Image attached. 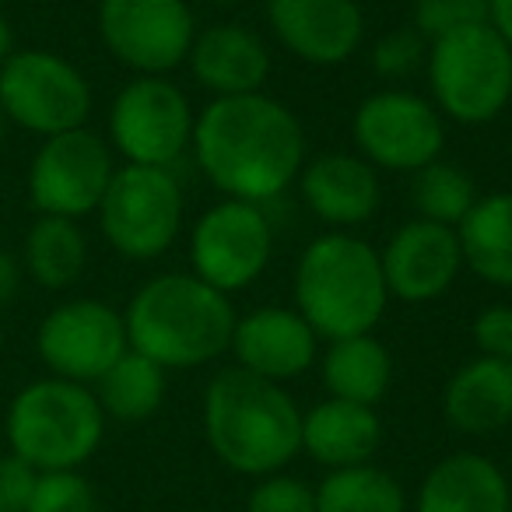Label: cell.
<instances>
[{"label":"cell","instance_id":"obj_23","mask_svg":"<svg viewBox=\"0 0 512 512\" xmlns=\"http://www.w3.org/2000/svg\"><path fill=\"white\" fill-rule=\"evenodd\" d=\"M463 249V267L488 285L512 288V193L477 197L467 218L456 225Z\"/></svg>","mask_w":512,"mask_h":512},{"label":"cell","instance_id":"obj_6","mask_svg":"<svg viewBox=\"0 0 512 512\" xmlns=\"http://www.w3.org/2000/svg\"><path fill=\"white\" fill-rule=\"evenodd\" d=\"M425 67L432 106L460 127H484L512 99V50L491 22L432 39Z\"/></svg>","mask_w":512,"mask_h":512},{"label":"cell","instance_id":"obj_29","mask_svg":"<svg viewBox=\"0 0 512 512\" xmlns=\"http://www.w3.org/2000/svg\"><path fill=\"white\" fill-rule=\"evenodd\" d=\"M425 60H428V39L421 36L414 25H407V29H390L372 46V71L386 81L411 78L418 67H425Z\"/></svg>","mask_w":512,"mask_h":512},{"label":"cell","instance_id":"obj_16","mask_svg":"<svg viewBox=\"0 0 512 512\" xmlns=\"http://www.w3.org/2000/svg\"><path fill=\"white\" fill-rule=\"evenodd\" d=\"M228 351L235 355L239 369L271 379V383H288V379L306 376L316 365L320 337L299 309L260 306L235 320Z\"/></svg>","mask_w":512,"mask_h":512},{"label":"cell","instance_id":"obj_40","mask_svg":"<svg viewBox=\"0 0 512 512\" xmlns=\"http://www.w3.org/2000/svg\"><path fill=\"white\" fill-rule=\"evenodd\" d=\"M214 4H228V0H214Z\"/></svg>","mask_w":512,"mask_h":512},{"label":"cell","instance_id":"obj_14","mask_svg":"<svg viewBox=\"0 0 512 512\" xmlns=\"http://www.w3.org/2000/svg\"><path fill=\"white\" fill-rule=\"evenodd\" d=\"M130 348L123 313L99 299H71L57 306L36 334L43 365L71 383H99L106 369Z\"/></svg>","mask_w":512,"mask_h":512},{"label":"cell","instance_id":"obj_13","mask_svg":"<svg viewBox=\"0 0 512 512\" xmlns=\"http://www.w3.org/2000/svg\"><path fill=\"white\" fill-rule=\"evenodd\" d=\"M351 134L362 158L376 169L418 172L442 155L446 130L439 109L428 99L400 88L376 92L355 109Z\"/></svg>","mask_w":512,"mask_h":512},{"label":"cell","instance_id":"obj_15","mask_svg":"<svg viewBox=\"0 0 512 512\" xmlns=\"http://www.w3.org/2000/svg\"><path fill=\"white\" fill-rule=\"evenodd\" d=\"M386 292L400 302H432L453 288L463 271V249L456 228L439 221L414 218L400 225L379 249Z\"/></svg>","mask_w":512,"mask_h":512},{"label":"cell","instance_id":"obj_39","mask_svg":"<svg viewBox=\"0 0 512 512\" xmlns=\"http://www.w3.org/2000/svg\"><path fill=\"white\" fill-rule=\"evenodd\" d=\"M0 348H4V327H0Z\"/></svg>","mask_w":512,"mask_h":512},{"label":"cell","instance_id":"obj_8","mask_svg":"<svg viewBox=\"0 0 512 512\" xmlns=\"http://www.w3.org/2000/svg\"><path fill=\"white\" fill-rule=\"evenodd\" d=\"M0 109L39 137L78 130L92 116L88 78L50 50H18L0 64Z\"/></svg>","mask_w":512,"mask_h":512},{"label":"cell","instance_id":"obj_37","mask_svg":"<svg viewBox=\"0 0 512 512\" xmlns=\"http://www.w3.org/2000/svg\"><path fill=\"white\" fill-rule=\"evenodd\" d=\"M11 46H15V32H11V22L4 18V11H0V64H4V60L15 53Z\"/></svg>","mask_w":512,"mask_h":512},{"label":"cell","instance_id":"obj_24","mask_svg":"<svg viewBox=\"0 0 512 512\" xmlns=\"http://www.w3.org/2000/svg\"><path fill=\"white\" fill-rule=\"evenodd\" d=\"M320 372L330 397L376 407L393 383V358L372 334H355L330 341Z\"/></svg>","mask_w":512,"mask_h":512},{"label":"cell","instance_id":"obj_22","mask_svg":"<svg viewBox=\"0 0 512 512\" xmlns=\"http://www.w3.org/2000/svg\"><path fill=\"white\" fill-rule=\"evenodd\" d=\"M379 439H383V425L376 407L327 397L302 414V449L327 470L369 463L379 449Z\"/></svg>","mask_w":512,"mask_h":512},{"label":"cell","instance_id":"obj_34","mask_svg":"<svg viewBox=\"0 0 512 512\" xmlns=\"http://www.w3.org/2000/svg\"><path fill=\"white\" fill-rule=\"evenodd\" d=\"M39 481V470L29 467L22 456H0V512H25L29 509L32 488Z\"/></svg>","mask_w":512,"mask_h":512},{"label":"cell","instance_id":"obj_36","mask_svg":"<svg viewBox=\"0 0 512 512\" xmlns=\"http://www.w3.org/2000/svg\"><path fill=\"white\" fill-rule=\"evenodd\" d=\"M488 22L512 50V0H488Z\"/></svg>","mask_w":512,"mask_h":512},{"label":"cell","instance_id":"obj_30","mask_svg":"<svg viewBox=\"0 0 512 512\" xmlns=\"http://www.w3.org/2000/svg\"><path fill=\"white\" fill-rule=\"evenodd\" d=\"M25 512H95V491L78 470H46Z\"/></svg>","mask_w":512,"mask_h":512},{"label":"cell","instance_id":"obj_27","mask_svg":"<svg viewBox=\"0 0 512 512\" xmlns=\"http://www.w3.org/2000/svg\"><path fill=\"white\" fill-rule=\"evenodd\" d=\"M316 512H407L400 481L376 463L327 470L316 488Z\"/></svg>","mask_w":512,"mask_h":512},{"label":"cell","instance_id":"obj_10","mask_svg":"<svg viewBox=\"0 0 512 512\" xmlns=\"http://www.w3.org/2000/svg\"><path fill=\"white\" fill-rule=\"evenodd\" d=\"M271 249L274 232L264 207L246 200H221L193 225L190 264L200 281L232 295L267 271Z\"/></svg>","mask_w":512,"mask_h":512},{"label":"cell","instance_id":"obj_25","mask_svg":"<svg viewBox=\"0 0 512 512\" xmlns=\"http://www.w3.org/2000/svg\"><path fill=\"white\" fill-rule=\"evenodd\" d=\"M95 400L106 418H116L123 425L148 421L165 400V369L141 351L127 348L113 362V369L99 376Z\"/></svg>","mask_w":512,"mask_h":512},{"label":"cell","instance_id":"obj_35","mask_svg":"<svg viewBox=\"0 0 512 512\" xmlns=\"http://www.w3.org/2000/svg\"><path fill=\"white\" fill-rule=\"evenodd\" d=\"M18 292H22V264L15 253L0 249V309H8Z\"/></svg>","mask_w":512,"mask_h":512},{"label":"cell","instance_id":"obj_9","mask_svg":"<svg viewBox=\"0 0 512 512\" xmlns=\"http://www.w3.org/2000/svg\"><path fill=\"white\" fill-rule=\"evenodd\" d=\"M190 99L162 74H141L109 109V141L127 158V165L172 169L193 144Z\"/></svg>","mask_w":512,"mask_h":512},{"label":"cell","instance_id":"obj_17","mask_svg":"<svg viewBox=\"0 0 512 512\" xmlns=\"http://www.w3.org/2000/svg\"><path fill=\"white\" fill-rule=\"evenodd\" d=\"M267 25L292 57L316 67L344 64L365 36L358 0H267Z\"/></svg>","mask_w":512,"mask_h":512},{"label":"cell","instance_id":"obj_1","mask_svg":"<svg viewBox=\"0 0 512 512\" xmlns=\"http://www.w3.org/2000/svg\"><path fill=\"white\" fill-rule=\"evenodd\" d=\"M190 148L214 190L246 204L281 197L306 165L299 116L264 92L207 102L193 120Z\"/></svg>","mask_w":512,"mask_h":512},{"label":"cell","instance_id":"obj_32","mask_svg":"<svg viewBox=\"0 0 512 512\" xmlns=\"http://www.w3.org/2000/svg\"><path fill=\"white\" fill-rule=\"evenodd\" d=\"M246 512H316V488L292 474H267L253 484Z\"/></svg>","mask_w":512,"mask_h":512},{"label":"cell","instance_id":"obj_20","mask_svg":"<svg viewBox=\"0 0 512 512\" xmlns=\"http://www.w3.org/2000/svg\"><path fill=\"white\" fill-rule=\"evenodd\" d=\"M414 512H512L509 477L481 453H449L425 474Z\"/></svg>","mask_w":512,"mask_h":512},{"label":"cell","instance_id":"obj_11","mask_svg":"<svg viewBox=\"0 0 512 512\" xmlns=\"http://www.w3.org/2000/svg\"><path fill=\"white\" fill-rule=\"evenodd\" d=\"M99 36L123 67L165 78L190 57L197 18L186 0H99Z\"/></svg>","mask_w":512,"mask_h":512},{"label":"cell","instance_id":"obj_7","mask_svg":"<svg viewBox=\"0 0 512 512\" xmlns=\"http://www.w3.org/2000/svg\"><path fill=\"white\" fill-rule=\"evenodd\" d=\"M95 214L109 246L141 264L162 256L176 242L183 221V190L172 169L123 165L113 172Z\"/></svg>","mask_w":512,"mask_h":512},{"label":"cell","instance_id":"obj_2","mask_svg":"<svg viewBox=\"0 0 512 512\" xmlns=\"http://www.w3.org/2000/svg\"><path fill=\"white\" fill-rule=\"evenodd\" d=\"M204 439L235 474H278L302 449V411L281 383L235 365L204 390Z\"/></svg>","mask_w":512,"mask_h":512},{"label":"cell","instance_id":"obj_4","mask_svg":"<svg viewBox=\"0 0 512 512\" xmlns=\"http://www.w3.org/2000/svg\"><path fill=\"white\" fill-rule=\"evenodd\" d=\"M390 302L379 253L348 232H327L295 264V309L323 341L372 334Z\"/></svg>","mask_w":512,"mask_h":512},{"label":"cell","instance_id":"obj_19","mask_svg":"<svg viewBox=\"0 0 512 512\" xmlns=\"http://www.w3.org/2000/svg\"><path fill=\"white\" fill-rule=\"evenodd\" d=\"M302 204L320 221L334 228L362 225L379 207V176L376 165H369L362 155L348 151H327L302 165L299 172Z\"/></svg>","mask_w":512,"mask_h":512},{"label":"cell","instance_id":"obj_21","mask_svg":"<svg viewBox=\"0 0 512 512\" xmlns=\"http://www.w3.org/2000/svg\"><path fill=\"white\" fill-rule=\"evenodd\" d=\"M442 414L463 435H495L512 425V362L477 355L456 369L442 393Z\"/></svg>","mask_w":512,"mask_h":512},{"label":"cell","instance_id":"obj_12","mask_svg":"<svg viewBox=\"0 0 512 512\" xmlns=\"http://www.w3.org/2000/svg\"><path fill=\"white\" fill-rule=\"evenodd\" d=\"M113 172V151L95 130H64V134L46 137L32 158L29 197L39 214L78 221L99 211Z\"/></svg>","mask_w":512,"mask_h":512},{"label":"cell","instance_id":"obj_5","mask_svg":"<svg viewBox=\"0 0 512 512\" xmlns=\"http://www.w3.org/2000/svg\"><path fill=\"white\" fill-rule=\"evenodd\" d=\"M106 435L95 390L71 379H36L15 393L8 407V446L39 474L78 470Z\"/></svg>","mask_w":512,"mask_h":512},{"label":"cell","instance_id":"obj_33","mask_svg":"<svg viewBox=\"0 0 512 512\" xmlns=\"http://www.w3.org/2000/svg\"><path fill=\"white\" fill-rule=\"evenodd\" d=\"M474 344L481 355L512 362V306H488L474 320Z\"/></svg>","mask_w":512,"mask_h":512},{"label":"cell","instance_id":"obj_3","mask_svg":"<svg viewBox=\"0 0 512 512\" xmlns=\"http://www.w3.org/2000/svg\"><path fill=\"white\" fill-rule=\"evenodd\" d=\"M232 299L197 274H158L130 299L123 323L134 351L148 355L165 372L197 369L225 355L235 330Z\"/></svg>","mask_w":512,"mask_h":512},{"label":"cell","instance_id":"obj_28","mask_svg":"<svg viewBox=\"0 0 512 512\" xmlns=\"http://www.w3.org/2000/svg\"><path fill=\"white\" fill-rule=\"evenodd\" d=\"M414 207H418V218L439 221V225L456 228L470 214V207L477 204V186L467 176V169L453 162H428L425 169L414 172Z\"/></svg>","mask_w":512,"mask_h":512},{"label":"cell","instance_id":"obj_38","mask_svg":"<svg viewBox=\"0 0 512 512\" xmlns=\"http://www.w3.org/2000/svg\"><path fill=\"white\" fill-rule=\"evenodd\" d=\"M4 127H8V116H4V109H0V144H4Z\"/></svg>","mask_w":512,"mask_h":512},{"label":"cell","instance_id":"obj_26","mask_svg":"<svg viewBox=\"0 0 512 512\" xmlns=\"http://www.w3.org/2000/svg\"><path fill=\"white\" fill-rule=\"evenodd\" d=\"M25 271L36 285L60 292L74 285L88 264V239L74 218L39 214V221L25 235Z\"/></svg>","mask_w":512,"mask_h":512},{"label":"cell","instance_id":"obj_18","mask_svg":"<svg viewBox=\"0 0 512 512\" xmlns=\"http://www.w3.org/2000/svg\"><path fill=\"white\" fill-rule=\"evenodd\" d=\"M186 64L214 99L264 92L267 78H271V53H267L264 39L235 22L197 29Z\"/></svg>","mask_w":512,"mask_h":512},{"label":"cell","instance_id":"obj_31","mask_svg":"<svg viewBox=\"0 0 512 512\" xmlns=\"http://www.w3.org/2000/svg\"><path fill=\"white\" fill-rule=\"evenodd\" d=\"M477 22H488V0H414V29L428 43Z\"/></svg>","mask_w":512,"mask_h":512}]
</instances>
